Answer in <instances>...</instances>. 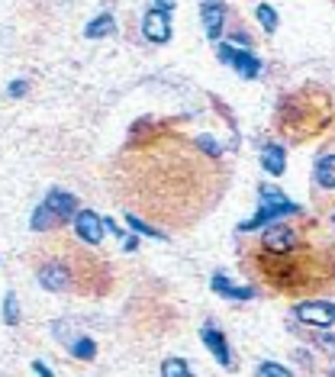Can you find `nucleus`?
<instances>
[{
    "label": "nucleus",
    "instance_id": "nucleus-1",
    "mask_svg": "<svg viewBox=\"0 0 335 377\" xmlns=\"http://www.w3.org/2000/svg\"><path fill=\"white\" fill-rule=\"evenodd\" d=\"M223 155L207 133L187 136L161 119H139L110 168L113 194L126 213H142L165 229H190L226 194Z\"/></svg>",
    "mask_w": 335,
    "mask_h": 377
},
{
    "label": "nucleus",
    "instance_id": "nucleus-2",
    "mask_svg": "<svg viewBox=\"0 0 335 377\" xmlns=\"http://www.w3.org/2000/svg\"><path fill=\"white\" fill-rule=\"evenodd\" d=\"M245 258L251 278L280 293H319L335 287V232L319 219H278Z\"/></svg>",
    "mask_w": 335,
    "mask_h": 377
},
{
    "label": "nucleus",
    "instance_id": "nucleus-3",
    "mask_svg": "<svg viewBox=\"0 0 335 377\" xmlns=\"http://www.w3.org/2000/svg\"><path fill=\"white\" fill-rule=\"evenodd\" d=\"M33 271L42 290L52 293H81V297H100L110 290V268L97 258L91 248H84L81 239L58 236L39 242L33 251Z\"/></svg>",
    "mask_w": 335,
    "mask_h": 377
},
{
    "label": "nucleus",
    "instance_id": "nucleus-4",
    "mask_svg": "<svg viewBox=\"0 0 335 377\" xmlns=\"http://www.w3.org/2000/svg\"><path fill=\"white\" fill-rule=\"evenodd\" d=\"M332 123H335L332 94L316 81L300 84L297 91L284 94L278 110H274V129H278L287 142L316 139V136L326 133Z\"/></svg>",
    "mask_w": 335,
    "mask_h": 377
},
{
    "label": "nucleus",
    "instance_id": "nucleus-5",
    "mask_svg": "<svg viewBox=\"0 0 335 377\" xmlns=\"http://www.w3.org/2000/svg\"><path fill=\"white\" fill-rule=\"evenodd\" d=\"M258 197H261V207H258V213L248 219V223H242L238 229L242 232H258V229H268L271 223H278V219H284V217H300L303 209L297 207V203H290L280 190H274V187H261L258 190Z\"/></svg>",
    "mask_w": 335,
    "mask_h": 377
},
{
    "label": "nucleus",
    "instance_id": "nucleus-6",
    "mask_svg": "<svg viewBox=\"0 0 335 377\" xmlns=\"http://www.w3.org/2000/svg\"><path fill=\"white\" fill-rule=\"evenodd\" d=\"M313 197L319 203H326L335 217V139L329 142L326 148L319 152L313 168Z\"/></svg>",
    "mask_w": 335,
    "mask_h": 377
},
{
    "label": "nucleus",
    "instance_id": "nucleus-7",
    "mask_svg": "<svg viewBox=\"0 0 335 377\" xmlns=\"http://www.w3.org/2000/svg\"><path fill=\"white\" fill-rule=\"evenodd\" d=\"M293 316L307 326H316V329H329L335 322V303H326V300H303L300 307L293 310Z\"/></svg>",
    "mask_w": 335,
    "mask_h": 377
},
{
    "label": "nucleus",
    "instance_id": "nucleus-8",
    "mask_svg": "<svg viewBox=\"0 0 335 377\" xmlns=\"http://www.w3.org/2000/svg\"><path fill=\"white\" fill-rule=\"evenodd\" d=\"M200 20H203L207 39L216 42L226 29V20H229V7H226L223 0H200Z\"/></svg>",
    "mask_w": 335,
    "mask_h": 377
},
{
    "label": "nucleus",
    "instance_id": "nucleus-9",
    "mask_svg": "<svg viewBox=\"0 0 335 377\" xmlns=\"http://www.w3.org/2000/svg\"><path fill=\"white\" fill-rule=\"evenodd\" d=\"M219 62L232 65L236 68V75H242L245 81H251V77H258L261 75V62L251 52L245 49H236V45H219Z\"/></svg>",
    "mask_w": 335,
    "mask_h": 377
},
{
    "label": "nucleus",
    "instance_id": "nucleus-10",
    "mask_svg": "<svg viewBox=\"0 0 335 377\" xmlns=\"http://www.w3.org/2000/svg\"><path fill=\"white\" fill-rule=\"evenodd\" d=\"M104 219L94 213V209H81L75 217V236L81 239L84 245H100L104 242Z\"/></svg>",
    "mask_w": 335,
    "mask_h": 377
},
{
    "label": "nucleus",
    "instance_id": "nucleus-11",
    "mask_svg": "<svg viewBox=\"0 0 335 377\" xmlns=\"http://www.w3.org/2000/svg\"><path fill=\"white\" fill-rule=\"evenodd\" d=\"M142 35H145L148 42H155V45H165V42H171V20H168L165 10H148L145 16H142Z\"/></svg>",
    "mask_w": 335,
    "mask_h": 377
},
{
    "label": "nucleus",
    "instance_id": "nucleus-12",
    "mask_svg": "<svg viewBox=\"0 0 335 377\" xmlns=\"http://www.w3.org/2000/svg\"><path fill=\"white\" fill-rule=\"evenodd\" d=\"M42 203H45V207H49L52 213L62 219V223H68V219L75 223V217L81 213V209H77V200H75V197L65 194V190H58V187H52L49 194H45V200H42Z\"/></svg>",
    "mask_w": 335,
    "mask_h": 377
},
{
    "label": "nucleus",
    "instance_id": "nucleus-13",
    "mask_svg": "<svg viewBox=\"0 0 335 377\" xmlns=\"http://www.w3.org/2000/svg\"><path fill=\"white\" fill-rule=\"evenodd\" d=\"M200 339H203V345H207L209 351H213V358H216L223 368H232V355H229V345H226V335L219 332L216 326H203L200 329Z\"/></svg>",
    "mask_w": 335,
    "mask_h": 377
},
{
    "label": "nucleus",
    "instance_id": "nucleus-14",
    "mask_svg": "<svg viewBox=\"0 0 335 377\" xmlns=\"http://www.w3.org/2000/svg\"><path fill=\"white\" fill-rule=\"evenodd\" d=\"M261 165H265L268 175L280 177L287 171V152L284 146H278V142H268L265 148H261Z\"/></svg>",
    "mask_w": 335,
    "mask_h": 377
},
{
    "label": "nucleus",
    "instance_id": "nucleus-15",
    "mask_svg": "<svg viewBox=\"0 0 335 377\" xmlns=\"http://www.w3.org/2000/svg\"><path fill=\"white\" fill-rule=\"evenodd\" d=\"M213 290L229 297V300H251V297H255V287H236L226 280V274H216V278H213Z\"/></svg>",
    "mask_w": 335,
    "mask_h": 377
},
{
    "label": "nucleus",
    "instance_id": "nucleus-16",
    "mask_svg": "<svg viewBox=\"0 0 335 377\" xmlns=\"http://www.w3.org/2000/svg\"><path fill=\"white\" fill-rule=\"evenodd\" d=\"M113 33H116V20H113L110 13L94 16V20L87 23V29H84V35H87V39H100V35H113Z\"/></svg>",
    "mask_w": 335,
    "mask_h": 377
},
{
    "label": "nucleus",
    "instance_id": "nucleus-17",
    "mask_svg": "<svg viewBox=\"0 0 335 377\" xmlns=\"http://www.w3.org/2000/svg\"><path fill=\"white\" fill-rule=\"evenodd\" d=\"M71 355L81 358V361H94V355H97V345H94V339H87V335H75V342L68 345Z\"/></svg>",
    "mask_w": 335,
    "mask_h": 377
},
{
    "label": "nucleus",
    "instance_id": "nucleus-18",
    "mask_svg": "<svg viewBox=\"0 0 335 377\" xmlns=\"http://www.w3.org/2000/svg\"><path fill=\"white\" fill-rule=\"evenodd\" d=\"M126 223H129V229L142 232V236H152V239H168V232H165V229H155V226L142 223V219L136 217V213H126Z\"/></svg>",
    "mask_w": 335,
    "mask_h": 377
},
{
    "label": "nucleus",
    "instance_id": "nucleus-19",
    "mask_svg": "<svg viewBox=\"0 0 335 377\" xmlns=\"http://www.w3.org/2000/svg\"><path fill=\"white\" fill-rule=\"evenodd\" d=\"M255 16H258V23H261L265 33H274V29H278V13H274V7L258 4V7H255Z\"/></svg>",
    "mask_w": 335,
    "mask_h": 377
},
{
    "label": "nucleus",
    "instance_id": "nucleus-20",
    "mask_svg": "<svg viewBox=\"0 0 335 377\" xmlns=\"http://www.w3.org/2000/svg\"><path fill=\"white\" fill-rule=\"evenodd\" d=\"M161 377H194V374H190V368L181 358H168V361L161 364Z\"/></svg>",
    "mask_w": 335,
    "mask_h": 377
},
{
    "label": "nucleus",
    "instance_id": "nucleus-21",
    "mask_svg": "<svg viewBox=\"0 0 335 377\" xmlns=\"http://www.w3.org/2000/svg\"><path fill=\"white\" fill-rule=\"evenodd\" d=\"M4 319H7V326H16V322H20V307H16V293L13 290L4 297Z\"/></svg>",
    "mask_w": 335,
    "mask_h": 377
},
{
    "label": "nucleus",
    "instance_id": "nucleus-22",
    "mask_svg": "<svg viewBox=\"0 0 335 377\" xmlns=\"http://www.w3.org/2000/svg\"><path fill=\"white\" fill-rule=\"evenodd\" d=\"M258 377H290V371L284 364H274V361H261L258 364Z\"/></svg>",
    "mask_w": 335,
    "mask_h": 377
},
{
    "label": "nucleus",
    "instance_id": "nucleus-23",
    "mask_svg": "<svg viewBox=\"0 0 335 377\" xmlns=\"http://www.w3.org/2000/svg\"><path fill=\"white\" fill-rule=\"evenodd\" d=\"M26 91H29V84H26V81H13V84L7 87V94H10V97H23Z\"/></svg>",
    "mask_w": 335,
    "mask_h": 377
},
{
    "label": "nucleus",
    "instance_id": "nucleus-24",
    "mask_svg": "<svg viewBox=\"0 0 335 377\" xmlns=\"http://www.w3.org/2000/svg\"><path fill=\"white\" fill-rule=\"evenodd\" d=\"M152 7H155V10H165V13H171V10H175V0H155Z\"/></svg>",
    "mask_w": 335,
    "mask_h": 377
},
{
    "label": "nucleus",
    "instance_id": "nucleus-25",
    "mask_svg": "<svg viewBox=\"0 0 335 377\" xmlns=\"http://www.w3.org/2000/svg\"><path fill=\"white\" fill-rule=\"evenodd\" d=\"M33 371H35V374H39V377H55V374H52V371L45 368V364H42V361H33Z\"/></svg>",
    "mask_w": 335,
    "mask_h": 377
},
{
    "label": "nucleus",
    "instance_id": "nucleus-26",
    "mask_svg": "<svg viewBox=\"0 0 335 377\" xmlns=\"http://www.w3.org/2000/svg\"><path fill=\"white\" fill-rule=\"evenodd\" d=\"M123 248H126V251H136V248H139V239H136V236L123 239Z\"/></svg>",
    "mask_w": 335,
    "mask_h": 377
},
{
    "label": "nucleus",
    "instance_id": "nucleus-27",
    "mask_svg": "<svg viewBox=\"0 0 335 377\" xmlns=\"http://www.w3.org/2000/svg\"><path fill=\"white\" fill-rule=\"evenodd\" d=\"M332 226H335V217H332Z\"/></svg>",
    "mask_w": 335,
    "mask_h": 377
}]
</instances>
